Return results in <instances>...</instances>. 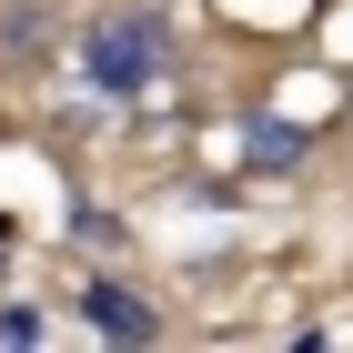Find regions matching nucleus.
<instances>
[{
	"label": "nucleus",
	"instance_id": "4",
	"mask_svg": "<svg viewBox=\"0 0 353 353\" xmlns=\"http://www.w3.org/2000/svg\"><path fill=\"white\" fill-rule=\"evenodd\" d=\"M0 343H51V313L41 303H0Z\"/></svg>",
	"mask_w": 353,
	"mask_h": 353
},
{
	"label": "nucleus",
	"instance_id": "1",
	"mask_svg": "<svg viewBox=\"0 0 353 353\" xmlns=\"http://www.w3.org/2000/svg\"><path fill=\"white\" fill-rule=\"evenodd\" d=\"M162 71H172V30L152 21V10H101V21L81 30V81L101 91V101H141Z\"/></svg>",
	"mask_w": 353,
	"mask_h": 353
},
{
	"label": "nucleus",
	"instance_id": "5",
	"mask_svg": "<svg viewBox=\"0 0 353 353\" xmlns=\"http://www.w3.org/2000/svg\"><path fill=\"white\" fill-rule=\"evenodd\" d=\"M0 243H10V212H0Z\"/></svg>",
	"mask_w": 353,
	"mask_h": 353
},
{
	"label": "nucleus",
	"instance_id": "3",
	"mask_svg": "<svg viewBox=\"0 0 353 353\" xmlns=\"http://www.w3.org/2000/svg\"><path fill=\"white\" fill-rule=\"evenodd\" d=\"M243 132H252V141H243L252 172H293V162H303V132H293V121H243Z\"/></svg>",
	"mask_w": 353,
	"mask_h": 353
},
{
	"label": "nucleus",
	"instance_id": "2",
	"mask_svg": "<svg viewBox=\"0 0 353 353\" xmlns=\"http://www.w3.org/2000/svg\"><path fill=\"white\" fill-rule=\"evenodd\" d=\"M81 323L101 333V343H162V313L121 283V272H101V283H81Z\"/></svg>",
	"mask_w": 353,
	"mask_h": 353
}]
</instances>
